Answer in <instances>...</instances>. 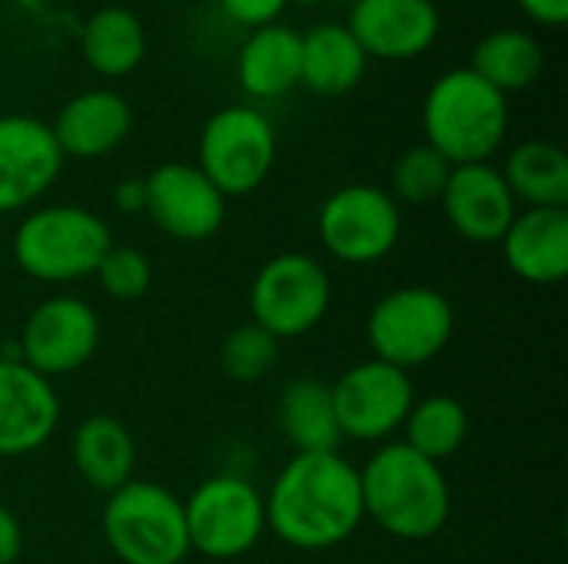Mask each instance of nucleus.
<instances>
[{
	"mask_svg": "<svg viewBox=\"0 0 568 564\" xmlns=\"http://www.w3.org/2000/svg\"><path fill=\"white\" fill-rule=\"evenodd\" d=\"M113 246L110 226L83 206H40L13 233V259L37 283H77L97 273Z\"/></svg>",
	"mask_w": 568,
	"mask_h": 564,
	"instance_id": "4",
	"label": "nucleus"
},
{
	"mask_svg": "<svg viewBox=\"0 0 568 564\" xmlns=\"http://www.w3.org/2000/svg\"><path fill=\"white\" fill-rule=\"evenodd\" d=\"M70 455H73L77 475L103 495L123 489L136 469V442L130 429L113 416L83 419L73 429Z\"/></svg>",
	"mask_w": 568,
	"mask_h": 564,
	"instance_id": "20",
	"label": "nucleus"
},
{
	"mask_svg": "<svg viewBox=\"0 0 568 564\" xmlns=\"http://www.w3.org/2000/svg\"><path fill=\"white\" fill-rule=\"evenodd\" d=\"M519 7L542 27H562L568 20V0H519Z\"/></svg>",
	"mask_w": 568,
	"mask_h": 564,
	"instance_id": "33",
	"label": "nucleus"
},
{
	"mask_svg": "<svg viewBox=\"0 0 568 564\" xmlns=\"http://www.w3.org/2000/svg\"><path fill=\"white\" fill-rule=\"evenodd\" d=\"M83 60L100 76H126L143 63L146 33L133 10L126 7H103L83 27Z\"/></svg>",
	"mask_w": 568,
	"mask_h": 564,
	"instance_id": "25",
	"label": "nucleus"
},
{
	"mask_svg": "<svg viewBox=\"0 0 568 564\" xmlns=\"http://www.w3.org/2000/svg\"><path fill=\"white\" fill-rule=\"evenodd\" d=\"M100 529L123 564H183L190 555L183 502L160 482L130 479L110 492Z\"/></svg>",
	"mask_w": 568,
	"mask_h": 564,
	"instance_id": "5",
	"label": "nucleus"
},
{
	"mask_svg": "<svg viewBox=\"0 0 568 564\" xmlns=\"http://www.w3.org/2000/svg\"><path fill=\"white\" fill-rule=\"evenodd\" d=\"M293 3H303V7H313V3H320V0H293Z\"/></svg>",
	"mask_w": 568,
	"mask_h": 564,
	"instance_id": "35",
	"label": "nucleus"
},
{
	"mask_svg": "<svg viewBox=\"0 0 568 564\" xmlns=\"http://www.w3.org/2000/svg\"><path fill=\"white\" fill-rule=\"evenodd\" d=\"M453 163L443 160L433 146L419 143L409 146L396 166H393V199L396 203H409V206H426V203H439L446 183H449Z\"/></svg>",
	"mask_w": 568,
	"mask_h": 564,
	"instance_id": "28",
	"label": "nucleus"
},
{
	"mask_svg": "<svg viewBox=\"0 0 568 564\" xmlns=\"http://www.w3.org/2000/svg\"><path fill=\"white\" fill-rule=\"evenodd\" d=\"M286 3L290 0H220V7L226 10V17H233L236 23L253 27V30L273 23L283 13Z\"/></svg>",
	"mask_w": 568,
	"mask_h": 564,
	"instance_id": "31",
	"label": "nucleus"
},
{
	"mask_svg": "<svg viewBox=\"0 0 568 564\" xmlns=\"http://www.w3.org/2000/svg\"><path fill=\"white\" fill-rule=\"evenodd\" d=\"M300 33L280 23H266L250 33L236 57V80L243 93L256 100H276L300 83Z\"/></svg>",
	"mask_w": 568,
	"mask_h": 564,
	"instance_id": "21",
	"label": "nucleus"
},
{
	"mask_svg": "<svg viewBox=\"0 0 568 564\" xmlns=\"http://www.w3.org/2000/svg\"><path fill=\"white\" fill-rule=\"evenodd\" d=\"M60 425V396L50 379L0 356V459H20L43 449Z\"/></svg>",
	"mask_w": 568,
	"mask_h": 564,
	"instance_id": "15",
	"label": "nucleus"
},
{
	"mask_svg": "<svg viewBox=\"0 0 568 564\" xmlns=\"http://www.w3.org/2000/svg\"><path fill=\"white\" fill-rule=\"evenodd\" d=\"M113 203H116L120 213H143V206H146L143 180H123V183L113 189Z\"/></svg>",
	"mask_w": 568,
	"mask_h": 564,
	"instance_id": "34",
	"label": "nucleus"
},
{
	"mask_svg": "<svg viewBox=\"0 0 568 564\" xmlns=\"http://www.w3.org/2000/svg\"><path fill=\"white\" fill-rule=\"evenodd\" d=\"M546 53L542 43L526 30H496L483 37L473 50V73L483 76L499 93L526 90L542 73Z\"/></svg>",
	"mask_w": 568,
	"mask_h": 564,
	"instance_id": "26",
	"label": "nucleus"
},
{
	"mask_svg": "<svg viewBox=\"0 0 568 564\" xmlns=\"http://www.w3.org/2000/svg\"><path fill=\"white\" fill-rule=\"evenodd\" d=\"M516 203L529 209H568V156L546 140H526L499 170Z\"/></svg>",
	"mask_w": 568,
	"mask_h": 564,
	"instance_id": "24",
	"label": "nucleus"
},
{
	"mask_svg": "<svg viewBox=\"0 0 568 564\" xmlns=\"http://www.w3.org/2000/svg\"><path fill=\"white\" fill-rule=\"evenodd\" d=\"M100 346V316L90 302L73 296H53L30 309L17 359L43 379L70 376L83 369Z\"/></svg>",
	"mask_w": 568,
	"mask_h": 564,
	"instance_id": "12",
	"label": "nucleus"
},
{
	"mask_svg": "<svg viewBox=\"0 0 568 564\" xmlns=\"http://www.w3.org/2000/svg\"><path fill=\"white\" fill-rule=\"evenodd\" d=\"M190 552L233 562L250 555L266 535L263 495L240 475H213L200 482L183 502Z\"/></svg>",
	"mask_w": 568,
	"mask_h": 564,
	"instance_id": "7",
	"label": "nucleus"
},
{
	"mask_svg": "<svg viewBox=\"0 0 568 564\" xmlns=\"http://www.w3.org/2000/svg\"><path fill=\"white\" fill-rule=\"evenodd\" d=\"M143 213L170 239L203 243L223 229L226 196L203 176L196 163H163L143 180Z\"/></svg>",
	"mask_w": 568,
	"mask_h": 564,
	"instance_id": "13",
	"label": "nucleus"
},
{
	"mask_svg": "<svg viewBox=\"0 0 568 564\" xmlns=\"http://www.w3.org/2000/svg\"><path fill=\"white\" fill-rule=\"evenodd\" d=\"M333 412L343 439L353 442H386L403 432V422L416 402L409 372L366 359L349 366L333 386Z\"/></svg>",
	"mask_w": 568,
	"mask_h": 564,
	"instance_id": "11",
	"label": "nucleus"
},
{
	"mask_svg": "<svg viewBox=\"0 0 568 564\" xmlns=\"http://www.w3.org/2000/svg\"><path fill=\"white\" fill-rule=\"evenodd\" d=\"M133 130V110L130 103L113 90H87L67 100L50 123V133L67 156L77 160H97L113 153Z\"/></svg>",
	"mask_w": 568,
	"mask_h": 564,
	"instance_id": "18",
	"label": "nucleus"
},
{
	"mask_svg": "<svg viewBox=\"0 0 568 564\" xmlns=\"http://www.w3.org/2000/svg\"><path fill=\"white\" fill-rule=\"evenodd\" d=\"M329 302V273L320 259L306 253H280L266 259L250 286L253 322L280 342L313 332L326 319Z\"/></svg>",
	"mask_w": 568,
	"mask_h": 564,
	"instance_id": "8",
	"label": "nucleus"
},
{
	"mask_svg": "<svg viewBox=\"0 0 568 564\" xmlns=\"http://www.w3.org/2000/svg\"><path fill=\"white\" fill-rule=\"evenodd\" d=\"M300 83L320 96L349 93L366 73V53L346 23H320L306 37H300Z\"/></svg>",
	"mask_w": 568,
	"mask_h": 564,
	"instance_id": "22",
	"label": "nucleus"
},
{
	"mask_svg": "<svg viewBox=\"0 0 568 564\" xmlns=\"http://www.w3.org/2000/svg\"><path fill=\"white\" fill-rule=\"evenodd\" d=\"M423 133L453 166L489 163L509 133V96L469 66L446 70L423 100Z\"/></svg>",
	"mask_w": 568,
	"mask_h": 564,
	"instance_id": "3",
	"label": "nucleus"
},
{
	"mask_svg": "<svg viewBox=\"0 0 568 564\" xmlns=\"http://www.w3.org/2000/svg\"><path fill=\"white\" fill-rule=\"evenodd\" d=\"M280 362V339L270 336L263 326L256 322H243L236 326L223 346H220V366L233 382L253 386L263 382Z\"/></svg>",
	"mask_w": 568,
	"mask_h": 564,
	"instance_id": "29",
	"label": "nucleus"
},
{
	"mask_svg": "<svg viewBox=\"0 0 568 564\" xmlns=\"http://www.w3.org/2000/svg\"><path fill=\"white\" fill-rule=\"evenodd\" d=\"M466 439H469V412L456 396L416 399L403 422V442L436 465L453 459L466 445Z\"/></svg>",
	"mask_w": 568,
	"mask_h": 564,
	"instance_id": "27",
	"label": "nucleus"
},
{
	"mask_svg": "<svg viewBox=\"0 0 568 564\" xmlns=\"http://www.w3.org/2000/svg\"><path fill=\"white\" fill-rule=\"evenodd\" d=\"M506 266L532 283L556 286L568 276V209H523L499 239Z\"/></svg>",
	"mask_w": 568,
	"mask_h": 564,
	"instance_id": "19",
	"label": "nucleus"
},
{
	"mask_svg": "<svg viewBox=\"0 0 568 564\" xmlns=\"http://www.w3.org/2000/svg\"><path fill=\"white\" fill-rule=\"evenodd\" d=\"M446 223L466 243H499L509 223L519 213L516 196L509 193L503 173L489 163L453 166L449 183L439 196Z\"/></svg>",
	"mask_w": 568,
	"mask_h": 564,
	"instance_id": "16",
	"label": "nucleus"
},
{
	"mask_svg": "<svg viewBox=\"0 0 568 564\" xmlns=\"http://www.w3.org/2000/svg\"><path fill=\"white\" fill-rule=\"evenodd\" d=\"M276 422L283 439L293 445L296 455L306 452H339V425L333 412V396L323 379L300 376L286 382L280 406H276Z\"/></svg>",
	"mask_w": 568,
	"mask_h": 564,
	"instance_id": "23",
	"label": "nucleus"
},
{
	"mask_svg": "<svg viewBox=\"0 0 568 564\" xmlns=\"http://www.w3.org/2000/svg\"><path fill=\"white\" fill-rule=\"evenodd\" d=\"M196 153V166L223 196H246L276 163V130L256 106L233 103L206 120Z\"/></svg>",
	"mask_w": 568,
	"mask_h": 564,
	"instance_id": "9",
	"label": "nucleus"
},
{
	"mask_svg": "<svg viewBox=\"0 0 568 564\" xmlns=\"http://www.w3.org/2000/svg\"><path fill=\"white\" fill-rule=\"evenodd\" d=\"M316 233L323 249L353 266H369L386 259L403 236L399 203L369 183L339 186L329 193L316 216Z\"/></svg>",
	"mask_w": 568,
	"mask_h": 564,
	"instance_id": "10",
	"label": "nucleus"
},
{
	"mask_svg": "<svg viewBox=\"0 0 568 564\" xmlns=\"http://www.w3.org/2000/svg\"><path fill=\"white\" fill-rule=\"evenodd\" d=\"M63 153L50 123L37 116H0V213L33 206L60 176Z\"/></svg>",
	"mask_w": 568,
	"mask_h": 564,
	"instance_id": "14",
	"label": "nucleus"
},
{
	"mask_svg": "<svg viewBox=\"0 0 568 564\" xmlns=\"http://www.w3.org/2000/svg\"><path fill=\"white\" fill-rule=\"evenodd\" d=\"M97 283L100 289L110 296V299H120V302H133L140 296H146L150 283H153V266H150V256L136 246H120L113 243L100 266H97Z\"/></svg>",
	"mask_w": 568,
	"mask_h": 564,
	"instance_id": "30",
	"label": "nucleus"
},
{
	"mask_svg": "<svg viewBox=\"0 0 568 564\" xmlns=\"http://www.w3.org/2000/svg\"><path fill=\"white\" fill-rule=\"evenodd\" d=\"M263 505L266 532L296 552L336 548L366 522L359 469L339 452L293 455L273 479Z\"/></svg>",
	"mask_w": 568,
	"mask_h": 564,
	"instance_id": "1",
	"label": "nucleus"
},
{
	"mask_svg": "<svg viewBox=\"0 0 568 564\" xmlns=\"http://www.w3.org/2000/svg\"><path fill=\"white\" fill-rule=\"evenodd\" d=\"M23 552V529L20 519L0 502V564H13Z\"/></svg>",
	"mask_w": 568,
	"mask_h": 564,
	"instance_id": "32",
	"label": "nucleus"
},
{
	"mask_svg": "<svg viewBox=\"0 0 568 564\" xmlns=\"http://www.w3.org/2000/svg\"><path fill=\"white\" fill-rule=\"evenodd\" d=\"M346 30L366 57L413 60L439 37V7L433 0H353Z\"/></svg>",
	"mask_w": 568,
	"mask_h": 564,
	"instance_id": "17",
	"label": "nucleus"
},
{
	"mask_svg": "<svg viewBox=\"0 0 568 564\" xmlns=\"http://www.w3.org/2000/svg\"><path fill=\"white\" fill-rule=\"evenodd\" d=\"M363 515L399 542L436 539L453 509L443 465L423 459L406 442L379 445L359 469Z\"/></svg>",
	"mask_w": 568,
	"mask_h": 564,
	"instance_id": "2",
	"label": "nucleus"
},
{
	"mask_svg": "<svg viewBox=\"0 0 568 564\" xmlns=\"http://www.w3.org/2000/svg\"><path fill=\"white\" fill-rule=\"evenodd\" d=\"M456 332L453 302L433 286H399L386 293L366 319L373 359L403 372L433 362Z\"/></svg>",
	"mask_w": 568,
	"mask_h": 564,
	"instance_id": "6",
	"label": "nucleus"
}]
</instances>
